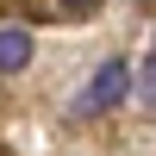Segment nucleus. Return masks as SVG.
Here are the masks:
<instances>
[{
    "label": "nucleus",
    "mask_w": 156,
    "mask_h": 156,
    "mask_svg": "<svg viewBox=\"0 0 156 156\" xmlns=\"http://www.w3.org/2000/svg\"><path fill=\"white\" fill-rule=\"evenodd\" d=\"M56 6H62V12H75V19H81V12H94L100 0H56Z\"/></svg>",
    "instance_id": "obj_4"
},
{
    "label": "nucleus",
    "mask_w": 156,
    "mask_h": 156,
    "mask_svg": "<svg viewBox=\"0 0 156 156\" xmlns=\"http://www.w3.org/2000/svg\"><path fill=\"white\" fill-rule=\"evenodd\" d=\"M31 62V31L25 25H0V75H19Z\"/></svg>",
    "instance_id": "obj_2"
},
{
    "label": "nucleus",
    "mask_w": 156,
    "mask_h": 156,
    "mask_svg": "<svg viewBox=\"0 0 156 156\" xmlns=\"http://www.w3.org/2000/svg\"><path fill=\"white\" fill-rule=\"evenodd\" d=\"M131 94L144 106H156V56H144V69H131Z\"/></svg>",
    "instance_id": "obj_3"
},
{
    "label": "nucleus",
    "mask_w": 156,
    "mask_h": 156,
    "mask_svg": "<svg viewBox=\"0 0 156 156\" xmlns=\"http://www.w3.org/2000/svg\"><path fill=\"white\" fill-rule=\"evenodd\" d=\"M125 94H131V62H119V56H112V62H100V75L81 87L75 112H81V119H94V112H112Z\"/></svg>",
    "instance_id": "obj_1"
}]
</instances>
